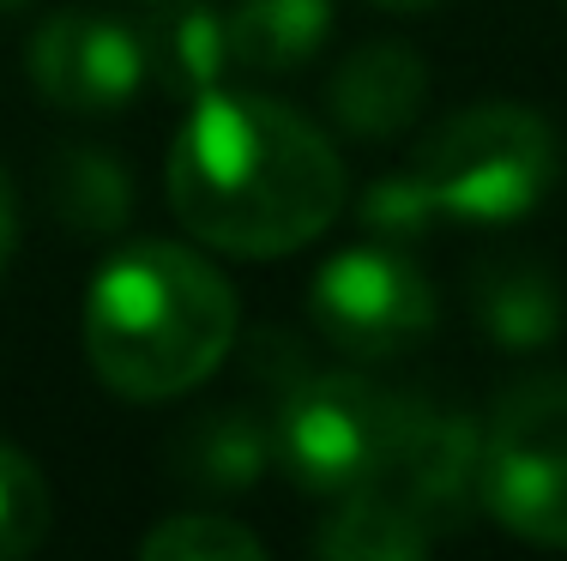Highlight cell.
Instances as JSON below:
<instances>
[{
    "label": "cell",
    "instance_id": "cell-14",
    "mask_svg": "<svg viewBox=\"0 0 567 561\" xmlns=\"http://www.w3.org/2000/svg\"><path fill=\"white\" fill-rule=\"evenodd\" d=\"M49 211L73 236H115L133 211V181L97 145H61L49 157Z\"/></svg>",
    "mask_w": 567,
    "mask_h": 561
},
{
    "label": "cell",
    "instance_id": "cell-15",
    "mask_svg": "<svg viewBox=\"0 0 567 561\" xmlns=\"http://www.w3.org/2000/svg\"><path fill=\"white\" fill-rule=\"evenodd\" d=\"M429 526L404 507L393 489H350L339 519L320 526V555L332 561H411L429 550Z\"/></svg>",
    "mask_w": 567,
    "mask_h": 561
},
{
    "label": "cell",
    "instance_id": "cell-19",
    "mask_svg": "<svg viewBox=\"0 0 567 561\" xmlns=\"http://www.w3.org/2000/svg\"><path fill=\"white\" fill-rule=\"evenodd\" d=\"M12 248H19V199H12V181L0 169V272H7Z\"/></svg>",
    "mask_w": 567,
    "mask_h": 561
},
{
    "label": "cell",
    "instance_id": "cell-7",
    "mask_svg": "<svg viewBox=\"0 0 567 561\" xmlns=\"http://www.w3.org/2000/svg\"><path fill=\"white\" fill-rule=\"evenodd\" d=\"M381 489H393V496L423 519L429 538L465 531L471 519L483 513V429L453 405L404 398L399 405V440H393Z\"/></svg>",
    "mask_w": 567,
    "mask_h": 561
},
{
    "label": "cell",
    "instance_id": "cell-13",
    "mask_svg": "<svg viewBox=\"0 0 567 561\" xmlns=\"http://www.w3.org/2000/svg\"><path fill=\"white\" fill-rule=\"evenodd\" d=\"M272 459V423H260L254 411H206L175 440V471L199 489H248Z\"/></svg>",
    "mask_w": 567,
    "mask_h": 561
},
{
    "label": "cell",
    "instance_id": "cell-1",
    "mask_svg": "<svg viewBox=\"0 0 567 561\" xmlns=\"http://www.w3.org/2000/svg\"><path fill=\"white\" fill-rule=\"evenodd\" d=\"M169 206L187 236L236 260H278L332 230L344 164L332 139L272 97L212 91L169 145Z\"/></svg>",
    "mask_w": 567,
    "mask_h": 561
},
{
    "label": "cell",
    "instance_id": "cell-11",
    "mask_svg": "<svg viewBox=\"0 0 567 561\" xmlns=\"http://www.w3.org/2000/svg\"><path fill=\"white\" fill-rule=\"evenodd\" d=\"M471 314L507 351H537L561 332V284L544 260L502 253L471 272Z\"/></svg>",
    "mask_w": 567,
    "mask_h": 561
},
{
    "label": "cell",
    "instance_id": "cell-10",
    "mask_svg": "<svg viewBox=\"0 0 567 561\" xmlns=\"http://www.w3.org/2000/svg\"><path fill=\"white\" fill-rule=\"evenodd\" d=\"M140 43H145V79L187 103L224 91V73L236 66V55H229V12L212 7V0H169L140 31Z\"/></svg>",
    "mask_w": 567,
    "mask_h": 561
},
{
    "label": "cell",
    "instance_id": "cell-3",
    "mask_svg": "<svg viewBox=\"0 0 567 561\" xmlns=\"http://www.w3.org/2000/svg\"><path fill=\"white\" fill-rule=\"evenodd\" d=\"M556 127L519 103H477L416 152V176L429 181L441 218L465 224H513L537 211V199L556 187Z\"/></svg>",
    "mask_w": 567,
    "mask_h": 561
},
{
    "label": "cell",
    "instance_id": "cell-6",
    "mask_svg": "<svg viewBox=\"0 0 567 561\" xmlns=\"http://www.w3.org/2000/svg\"><path fill=\"white\" fill-rule=\"evenodd\" d=\"M308 309L350 363H393L435 332V284L404 248L362 242L315 272Z\"/></svg>",
    "mask_w": 567,
    "mask_h": 561
},
{
    "label": "cell",
    "instance_id": "cell-4",
    "mask_svg": "<svg viewBox=\"0 0 567 561\" xmlns=\"http://www.w3.org/2000/svg\"><path fill=\"white\" fill-rule=\"evenodd\" d=\"M483 513L567 550V374H525L483 417Z\"/></svg>",
    "mask_w": 567,
    "mask_h": 561
},
{
    "label": "cell",
    "instance_id": "cell-16",
    "mask_svg": "<svg viewBox=\"0 0 567 561\" xmlns=\"http://www.w3.org/2000/svg\"><path fill=\"white\" fill-rule=\"evenodd\" d=\"M145 561H260L266 543L224 513H169L157 531L140 538Z\"/></svg>",
    "mask_w": 567,
    "mask_h": 561
},
{
    "label": "cell",
    "instance_id": "cell-20",
    "mask_svg": "<svg viewBox=\"0 0 567 561\" xmlns=\"http://www.w3.org/2000/svg\"><path fill=\"white\" fill-rule=\"evenodd\" d=\"M374 7H393V12H423V7H441V0H374Z\"/></svg>",
    "mask_w": 567,
    "mask_h": 561
},
{
    "label": "cell",
    "instance_id": "cell-17",
    "mask_svg": "<svg viewBox=\"0 0 567 561\" xmlns=\"http://www.w3.org/2000/svg\"><path fill=\"white\" fill-rule=\"evenodd\" d=\"M357 218H362V230H369L374 242L411 248V242H423V236L441 224V206H435L429 181L416 176V164H411V169H393V176H381V181L362 187Z\"/></svg>",
    "mask_w": 567,
    "mask_h": 561
},
{
    "label": "cell",
    "instance_id": "cell-2",
    "mask_svg": "<svg viewBox=\"0 0 567 561\" xmlns=\"http://www.w3.org/2000/svg\"><path fill=\"white\" fill-rule=\"evenodd\" d=\"M236 290L206 253L140 242L115 253L85 290V356L121 398H182L236 344Z\"/></svg>",
    "mask_w": 567,
    "mask_h": 561
},
{
    "label": "cell",
    "instance_id": "cell-21",
    "mask_svg": "<svg viewBox=\"0 0 567 561\" xmlns=\"http://www.w3.org/2000/svg\"><path fill=\"white\" fill-rule=\"evenodd\" d=\"M0 7H24V0H0Z\"/></svg>",
    "mask_w": 567,
    "mask_h": 561
},
{
    "label": "cell",
    "instance_id": "cell-12",
    "mask_svg": "<svg viewBox=\"0 0 567 561\" xmlns=\"http://www.w3.org/2000/svg\"><path fill=\"white\" fill-rule=\"evenodd\" d=\"M224 12H229V55L254 79L302 66L332 31V0H236Z\"/></svg>",
    "mask_w": 567,
    "mask_h": 561
},
{
    "label": "cell",
    "instance_id": "cell-9",
    "mask_svg": "<svg viewBox=\"0 0 567 561\" xmlns=\"http://www.w3.org/2000/svg\"><path fill=\"white\" fill-rule=\"evenodd\" d=\"M429 103V61L404 43H362L339 61L327 110L350 139H399Z\"/></svg>",
    "mask_w": 567,
    "mask_h": 561
},
{
    "label": "cell",
    "instance_id": "cell-18",
    "mask_svg": "<svg viewBox=\"0 0 567 561\" xmlns=\"http://www.w3.org/2000/svg\"><path fill=\"white\" fill-rule=\"evenodd\" d=\"M49 538V484L31 453L0 440V561L31 555Z\"/></svg>",
    "mask_w": 567,
    "mask_h": 561
},
{
    "label": "cell",
    "instance_id": "cell-8",
    "mask_svg": "<svg viewBox=\"0 0 567 561\" xmlns=\"http://www.w3.org/2000/svg\"><path fill=\"white\" fill-rule=\"evenodd\" d=\"M31 85L66 115L121 110L145 85V43L103 12H55L31 37Z\"/></svg>",
    "mask_w": 567,
    "mask_h": 561
},
{
    "label": "cell",
    "instance_id": "cell-5",
    "mask_svg": "<svg viewBox=\"0 0 567 561\" xmlns=\"http://www.w3.org/2000/svg\"><path fill=\"white\" fill-rule=\"evenodd\" d=\"M399 405L404 393L362 381V374H296L278 398L272 447L284 471L320 496H350L386 477L399 440Z\"/></svg>",
    "mask_w": 567,
    "mask_h": 561
}]
</instances>
